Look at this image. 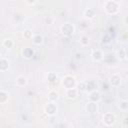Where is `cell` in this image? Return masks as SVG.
<instances>
[{
    "instance_id": "obj_1",
    "label": "cell",
    "mask_w": 128,
    "mask_h": 128,
    "mask_svg": "<svg viewBox=\"0 0 128 128\" xmlns=\"http://www.w3.org/2000/svg\"><path fill=\"white\" fill-rule=\"evenodd\" d=\"M104 8L108 14H117L119 12V2L117 1H106L104 3Z\"/></svg>"
},
{
    "instance_id": "obj_2",
    "label": "cell",
    "mask_w": 128,
    "mask_h": 128,
    "mask_svg": "<svg viewBox=\"0 0 128 128\" xmlns=\"http://www.w3.org/2000/svg\"><path fill=\"white\" fill-rule=\"evenodd\" d=\"M62 86L65 88V90L67 89H71V88H75L76 86V79L74 76L72 75H65L63 78H62Z\"/></svg>"
},
{
    "instance_id": "obj_3",
    "label": "cell",
    "mask_w": 128,
    "mask_h": 128,
    "mask_svg": "<svg viewBox=\"0 0 128 128\" xmlns=\"http://www.w3.org/2000/svg\"><path fill=\"white\" fill-rule=\"evenodd\" d=\"M60 30H61V33H62L64 36L70 37V36L74 33V31H75V27H74V25L71 24V23H65V24H63V25L60 27Z\"/></svg>"
},
{
    "instance_id": "obj_4",
    "label": "cell",
    "mask_w": 128,
    "mask_h": 128,
    "mask_svg": "<svg viewBox=\"0 0 128 128\" xmlns=\"http://www.w3.org/2000/svg\"><path fill=\"white\" fill-rule=\"evenodd\" d=\"M57 111H58V107L55 104V102H48L47 105L44 107V112L48 116H54V115H56Z\"/></svg>"
},
{
    "instance_id": "obj_5",
    "label": "cell",
    "mask_w": 128,
    "mask_h": 128,
    "mask_svg": "<svg viewBox=\"0 0 128 128\" xmlns=\"http://www.w3.org/2000/svg\"><path fill=\"white\" fill-rule=\"evenodd\" d=\"M102 121L103 123L106 125V126H112L115 121H116V117L113 113H110V112H107L105 114H103V117H102Z\"/></svg>"
},
{
    "instance_id": "obj_6",
    "label": "cell",
    "mask_w": 128,
    "mask_h": 128,
    "mask_svg": "<svg viewBox=\"0 0 128 128\" xmlns=\"http://www.w3.org/2000/svg\"><path fill=\"white\" fill-rule=\"evenodd\" d=\"M109 84L112 87H118L121 84V77L118 74H113L109 77Z\"/></svg>"
},
{
    "instance_id": "obj_7",
    "label": "cell",
    "mask_w": 128,
    "mask_h": 128,
    "mask_svg": "<svg viewBox=\"0 0 128 128\" xmlns=\"http://www.w3.org/2000/svg\"><path fill=\"white\" fill-rule=\"evenodd\" d=\"M91 57L94 61L96 62H99V61H102L103 58H104V53L100 50V49H95L92 51V54H91Z\"/></svg>"
},
{
    "instance_id": "obj_8",
    "label": "cell",
    "mask_w": 128,
    "mask_h": 128,
    "mask_svg": "<svg viewBox=\"0 0 128 128\" xmlns=\"http://www.w3.org/2000/svg\"><path fill=\"white\" fill-rule=\"evenodd\" d=\"M88 99H89L90 102H95V103H97V102L101 99V94H100L99 91L94 90V91H92V92H89Z\"/></svg>"
},
{
    "instance_id": "obj_9",
    "label": "cell",
    "mask_w": 128,
    "mask_h": 128,
    "mask_svg": "<svg viewBox=\"0 0 128 128\" xmlns=\"http://www.w3.org/2000/svg\"><path fill=\"white\" fill-rule=\"evenodd\" d=\"M85 109H86V111H87L88 113L94 114V113H97V111H98V106H97V104H96L95 102H90V101H89V102L86 104Z\"/></svg>"
},
{
    "instance_id": "obj_10",
    "label": "cell",
    "mask_w": 128,
    "mask_h": 128,
    "mask_svg": "<svg viewBox=\"0 0 128 128\" xmlns=\"http://www.w3.org/2000/svg\"><path fill=\"white\" fill-rule=\"evenodd\" d=\"M65 96L68 99H75L78 96V89L77 88H71L67 89L65 91Z\"/></svg>"
},
{
    "instance_id": "obj_11",
    "label": "cell",
    "mask_w": 128,
    "mask_h": 128,
    "mask_svg": "<svg viewBox=\"0 0 128 128\" xmlns=\"http://www.w3.org/2000/svg\"><path fill=\"white\" fill-rule=\"evenodd\" d=\"M97 88V83L94 80H88L87 82H85V90L88 92H92L94 90H96Z\"/></svg>"
},
{
    "instance_id": "obj_12",
    "label": "cell",
    "mask_w": 128,
    "mask_h": 128,
    "mask_svg": "<svg viewBox=\"0 0 128 128\" xmlns=\"http://www.w3.org/2000/svg\"><path fill=\"white\" fill-rule=\"evenodd\" d=\"M9 66H10L9 60L7 58H5V57H2L1 60H0V71L1 72H5L6 70H8Z\"/></svg>"
},
{
    "instance_id": "obj_13",
    "label": "cell",
    "mask_w": 128,
    "mask_h": 128,
    "mask_svg": "<svg viewBox=\"0 0 128 128\" xmlns=\"http://www.w3.org/2000/svg\"><path fill=\"white\" fill-rule=\"evenodd\" d=\"M2 46H3L5 49L9 50V49L13 48L14 42H13V40H12L11 38H5V39H3V41H2Z\"/></svg>"
},
{
    "instance_id": "obj_14",
    "label": "cell",
    "mask_w": 128,
    "mask_h": 128,
    "mask_svg": "<svg viewBox=\"0 0 128 128\" xmlns=\"http://www.w3.org/2000/svg\"><path fill=\"white\" fill-rule=\"evenodd\" d=\"M15 83L18 87H23L27 84V78L22 76V75H19V76H17V78L15 80Z\"/></svg>"
},
{
    "instance_id": "obj_15",
    "label": "cell",
    "mask_w": 128,
    "mask_h": 128,
    "mask_svg": "<svg viewBox=\"0 0 128 128\" xmlns=\"http://www.w3.org/2000/svg\"><path fill=\"white\" fill-rule=\"evenodd\" d=\"M9 99V93L4 89L0 90V104H5Z\"/></svg>"
},
{
    "instance_id": "obj_16",
    "label": "cell",
    "mask_w": 128,
    "mask_h": 128,
    "mask_svg": "<svg viewBox=\"0 0 128 128\" xmlns=\"http://www.w3.org/2000/svg\"><path fill=\"white\" fill-rule=\"evenodd\" d=\"M47 97H48L49 102H55V101L59 98V94H58V92H56L55 90H51V91L48 92Z\"/></svg>"
},
{
    "instance_id": "obj_17",
    "label": "cell",
    "mask_w": 128,
    "mask_h": 128,
    "mask_svg": "<svg viewBox=\"0 0 128 128\" xmlns=\"http://www.w3.org/2000/svg\"><path fill=\"white\" fill-rule=\"evenodd\" d=\"M32 42L35 45H41L43 43V36L41 34H34L32 38Z\"/></svg>"
},
{
    "instance_id": "obj_18",
    "label": "cell",
    "mask_w": 128,
    "mask_h": 128,
    "mask_svg": "<svg viewBox=\"0 0 128 128\" xmlns=\"http://www.w3.org/2000/svg\"><path fill=\"white\" fill-rule=\"evenodd\" d=\"M95 10L94 9H92V8H88V9H86L85 10V12H84V16L87 18V19H93L94 17H95Z\"/></svg>"
},
{
    "instance_id": "obj_19",
    "label": "cell",
    "mask_w": 128,
    "mask_h": 128,
    "mask_svg": "<svg viewBox=\"0 0 128 128\" xmlns=\"http://www.w3.org/2000/svg\"><path fill=\"white\" fill-rule=\"evenodd\" d=\"M33 55H34V51H33V49H31L30 47H26V48H24V50H23V56H24L25 58L29 59V58H31Z\"/></svg>"
},
{
    "instance_id": "obj_20",
    "label": "cell",
    "mask_w": 128,
    "mask_h": 128,
    "mask_svg": "<svg viewBox=\"0 0 128 128\" xmlns=\"http://www.w3.org/2000/svg\"><path fill=\"white\" fill-rule=\"evenodd\" d=\"M116 58L118 60H124L126 59V56H125V48H121L119 50L116 51Z\"/></svg>"
},
{
    "instance_id": "obj_21",
    "label": "cell",
    "mask_w": 128,
    "mask_h": 128,
    "mask_svg": "<svg viewBox=\"0 0 128 128\" xmlns=\"http://www.w3.org/2000/svg\"><path fill=\"white\" fill-rule=\"evenodd\" d=\"M23 36H24V38H25V39L30 40V39H32V38H33L34 34H33L32 30H30V29H25V30L23 31Z\"/></svg>"
},
{
    "instance_id": "obj_22",
    "label": "cell",
    "mask_w": 128,
    "mask_h": 128,
    "mask_svg": "<svg viewBox=\"0 0 128 128\" xmlns=\"http://www.w3.org/2000/svg\"><path fill=\"white\" fill-rule=\"evenodd\" d=\"M118 108L122 111L128 110V100H121L119 105H118Z\"/></svg>"
},
{
    "instance_id": "obj_23",
    "label": "cell",
    "mask_w": 128,
    "mask_h": 128,
    "mask_svg": "<svg viewBox=\"0 0 128 128\" xmlns=\"http://www.w3.org/2000/svg\"><path fill=\"white\" fill-rule=\"evenodd\" d=\"M79 42H80V44H81L82 46H87V45L89 44V38H88L87 36L83 35V36H81V37H80Z\"/></svg>"
},
{
    "instance_id": "obj_24",
    "label": "cell",
    "mask_w": 128,
    "mask_h": 128,
    "mask_svg": "<svg viewBox=\"0 0 128 128\" xmlns=\"http://www.w3.org/2000/svg\"><path fill=\"white\" fill-rule=\"evenodd\" d=\"M47 78H48V81H49L50 83H54V82H56V80H57V75H56L54 72H50V73L47 75Z\"/></svg>"
},
{
    "instance_id": "obj_25",
    "label": "cell",
    "mask_w": 128,
    "mask_h": 128,
    "mask_svg": "<svg viewBox=\"0 0 128 128\" xmlns=\"http://www.w3.org/2000/svg\"><path fill=\"white\" fill-rule=\"evenodd\" d=\"M45 21H46V23H47V24H49V25H50V24H52V23L54 22V18H53L52 16H50V15H49V16H47V17L45 18Z\"/></svg>"
},
{
    "instance_id": "obj_26",
    "label": "cell",
    "mask_w": 128,
    "mask_h": 128,
    "mask_svg": "<svg viewBox=\"0 0 128 128\" xmlns=\"http://www.w3.org/2000/svg\"><path fill=\"white\" fill-rule=\"evenodd\" d=\"M123 124H124V126H128V117H125V118H124Z\"/></svg>"
},
{
    "instance_id": "obj_27",
    "label": "cell",
    "mask_w": 128,
    "mask_h": 128,
    "mask_svg": "<svg viewBox=\"0 0 128 128\" xmlns=\"http://www.w3.org/2000/svg\"><path fill=\"white\" fill-rule=\"evenodd\" d=\"M125 56H126V59H128V48H125Z\"/></svg>"
},
{
    "instance_id": "obj_28",
    "label": "cell",
    "mask_w": 128,
    "mask_h": 128,
    "mask_svg": "<svg viewBox=\"0 0 128 128\" xmlns=\"http://www.w3.org/2000/svg\"><path fill=\"white\" fill-rule=\"evenodd\" d=\"M124 21H125V23L128 25V15H127V16H125V18H124Z\"/></svg>"
},
{
    "instance_id": "obj_29",
    "label": "cell",
    "mask_w": 128,
    "mask_h": 128,
    "mask_svg": "<svg viewBox=\"0 0 128 128\" xmlns=\"http://www.w3.org/2000/svg\"><path fill=\"white\" fill-rule=\"evenodd\" d=\"M26 3H28V4H35V3H36V1H32V2H29V1H26Z\"/></svg>"
}]
</instances>
